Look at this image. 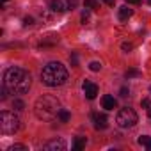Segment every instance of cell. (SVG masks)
Segmentation results:
<instances>
[{"mask_svg":"<svg viewBox=\"0 0 151 151\" xmlns=\"http://www.w3.org/2000/svg\"><path fill=\"white\" fill-rule=\"evenodd\" d=\"M4 86L11 94H25L32 86V77L23 68L13 66V68H7L4 73Z\"/></svg>","mask_w":151,"mask_h":151,"instance_id":"6da1fadb","label":"cell"},{"mask_svg":"<svg viewBox=\"0 0 151 151\" xmlns=\"http://www.w3.org/2000/svg\"><path fill=\"white\" fill-rule=\"evenodd\" d=\"M59 110H60V101L52 94H43L34 103V114L37 119H43V121L55 119L59 116Z\"/></svg>","mask_w":151,"mask_h":151,"instance_id":"7a4b0ae2","label":"cell"},{"mask_svg":"<svg viewBox=\"0 0 151 151\" xmlns=\"http://www.w3.org/2000/svg\"><path fill=\"white\" fill-rule=\"evenodd\" d=\"M68 80V69L62 62H48L41 71V82L48 87H59Z\"/></svg>","mask_w":151,"mask_h":151,"instance_id":"3957f363","label":"cell"},{"mask_svg":"<svg viewBox=\"0 0 151 151\" xmlns=\"http://www.w3.org/2000/svg\"><path fill=\"white\" fill-rule=\"evenodd\" d=\"M20 130V119L14 112H9V110H2L0 114V132L6 133V135H11V133H16Z\"/></svg>","mask_w":151,"mask_h":151,"instance_id":"277c9868","label":"cell"},{"mask_svg":"<svg viewBox=\"0 0 151 151\" xmlns=\"http://www.w3.org/2000/svg\"><path fill=\"white\" fill-rule=\"evenodd\" d=\"M116 121H117V124H119L121 128H132V126H135V124H137L139 116H137V112H135L133 109L124 107V109H121V110L117 112Z\"/></svg>","mask_w":151,"mask_h":151,"instance_id":"5b68a950","label":"cell"},{"mask_svg":"<svg viewBox=\"0 0 151 151\" xmlns=\"http://www.w3.org/2000/svg\"><path fill=\"white\" fill-rule=\"evenodd\" d=\"M43 149H46V151H64L66 149V142L62 139H53V140L46 142L43 146Z\"/></svg>","mask_w":151,"mask_h":151,"instance_id":"8992f818","label":"cell"},{"mask_svg":"<svg viewBox=\"0 0 151 151\" xmlns=\"http://www.w3.org/2000/svg\"><path fill=\"white\" fill-rule=\"evenodd\" d=\"M91 117H93V121H94V128L96 130H105L107 128V116L105 114H96V112H93L91 114Z\"/></svg>","mask_w":151,"mask_h":151,"instance_id":"52a82bcc","label":"cell"},{"mask_svg":"<svg viewBox=\"0 0 151 151\" xmlns=\"http://www.w3.org/2000/svg\"><path fill=\"white\" fill-rule=\"evenodd\" d=\"M84 93H86V96L89 100H94L98 96V86L93 84V82H89V80H86L84 82Z\"/></svg>","mask_w":151,"mask_h":151,"instance_id":"ba28073f","label":"cell"},{"mask_svg":"<svg viewBox=\"0 0 151 151\" xmlns=\"http://www.w3.org/2000/svg\"><path fill=\"white\" fill-rule=\"evenodd\" d=\"M101 107H103L105 110H114V109L117 107V101H116V98H114V96L105 94V96L101 98Z\"/></svg>","mask_w":151,"mask_h":151,"instance_id":"9c48e42d","label":"cell"},{"mask_svg":"<svg viewBox=\"0 0 151 151\" xmlns=\"http://www.w3.org/2000/svg\"><path fill=\"white\" fill-rule=\"evenodd\" d=\"M50 9H52L53 13H62V11H66L62 0H50Z\"/></svg>","mask_w":151,"mask_h":151,"instance_id":"30bf717a","label":"cell"},{"mask_svg":"<svg viewBox=\"0 0 151 151\" xmlns=\"http://www.w3.org/2000/svg\"><path fill=\"white\" fill-rule=\"evenodd\" d=\"M132 14H133V11H132L130 7H126V6H123V7L119 9V20H121V22H126Z\"/></svg>","mask_w":151,"mask_h":151,"instance_id":"8fae6325","label":"cell"},{"mask_svg":"<svg viewBox=\"0 0 151 151\" xmlns=\"http://www.w3.org/2000/svg\"><path fill=\"white\" fill-rule=\"evenodd\" d=\"M82 147H86V137H77V139H75V144H73V149L80 151Z\"/></svg>","mask_w":151,"mask_h":151,"instance_id":"7c38bea8","label":"cell"},{"mask_svg":"<svg viewBox=\"0 0 151 151\" xmlns=\"http://www.w3.org/2000/svg\"><path fill=\"white\" fill-rule=\"evenodd\" d=\"M139 144H140V146H146V147L151 151V137H147V135L139 137Z\"/></svg>","mask_w":151,"mask_h":151,"instance_id":"4fadbf2b","label":"cell"},{"mask_svg":"<svg viewBox=\"0 0 151 151\" xmlns=\"http://www.w3.org/2000/svg\"><path fill=\"white\" fill-rule=\"evenodd\" d=\"M57 117H59V119H60L62 123H68V121H69V117H71V114H69L68 110L60 109V110H59V116H57Z\"/></svg>","mask_w":151,"mask_h":151,"instance_id":"5bb4252c","label":"cell"},{"mask_svg":"<svg viewBox=\"0 0 151 151\" xmlns=\"http://www.w3.org/2000/svg\"><path fill=\"white\" fill-rule=\"evenodd\" d=\"M84 6L89 9H100V2H96V0H84Z\"/></svg>","mask_w":151,"mask_h":151,"instance_id":"9a60e30c","label":"cell"},{"mask_svg":"<svg viewBox=\"0 0 151 151\" xmlns=\"http://www.w3.org/2000/svg\"><path fill=\"white\" fill-rule=\"evenodd\" d=\"M89 69H91V71H94V73H96V71H100V69H101V64H100V62H98V60H93V62H91V64H89Z\"/></svg>","mask_w":151,"mask_h":151,"instance_id":"2e32d148","label":"cell"},{"mask_svg":"<svg viewBox=\"0 0 151 151\" xmlns=\"http://www.w3.org/2000/svg\"><path fill=\"white\" fill-rule=\"evenodd\" d=\"M13 107H14V110H23L25 109V103L22 100H14L13 101Z\"/></svg>","mask_w":151,"mask_h":151,"instance_id":"e0dca14e","label":"cell"},{"mask_svg":"<svg viewBox=\"0 0 151 151\" xmlns=\"http://www.w3.org/2000/svg\"><path fill=\"white\" fill-rule=\"evenodd\" d=\"M132 77H140V71L139 69H128L126 71V78H132Z\"/></svg>","mask_w":151,"mask_h":151,"instance_id":"ac0fdd59","label":"cell"},{"mask_svg":"<svg viewBox=\"0 0 151 151\" xmlns=\"http://www.w3.org/2000/svg\"><path fill=\"white\" fill-rule=\"evenodd\" d=\"M14 149H22V151H27L29 147H27L25 144H14V146H11V147H7V151H14Z\"/></svg>","mask_w":151,"mask_h":151,"instance_id":"d6986e66","label":"cell"},{"mask_svg":"<svg viewBox=\"0 0 151 151\" xmlns=\"http://www.w3.org/2000/svg\"><path fill=\"white\" fill-rule=\"evenodd\" d=\"M68 2V9H77L78 6V0H66Z\"/></svg>","mask_w":151,"mask_h":151,"instance_id":"ffe728a7","label":"cell"},{"mask_svg":"<svg viewBox=\"0 0 151 151\" xmlns=\"http://www.w3.org/2000/svg\"><path fill=\"white\" fill-rule=\"evenodd\" d=\"M140 107H142V109H149V107H151V101H149V98H144V100L140 101Z\"/></svg>","mask_w":151,"mask_h":151,"instance_id":"44dd1931","label":"cell"},{"mask_svg":"<svg viewBox=\"0 0 151 151\" xmlns=\"http://www.w3.org/2000/svg\"><path fill=\"white\" fill-rule=\"evenodd\" d=\"M82 22H84V23L89 22V9H86V11L82 13Z\"/></svg>","mask_w":151,"mask_h":151,"instance_id":"7402d4cb","label":"cell"},{"mask_svg":"<svg viewBox=\"0 0 151 151\" xmlns=\"http://www.w3.org/2000/svg\"><path fill=\"white\" fill-rule=\"evenodd\" d=\"M119 94L124 98V96H128L130 94V91H128V87H121V91H119Z\"/></svg>","mask_w":151,"mask_h":151,"instance_id":"603a6c76","label":"cell"},{"mask_svg":"<svg viewBox=\"0 0 151 151\" xmlns=\"http://www.w3.org/2000/svg\"><path fill=\"white\" fill-rule=\"evenodd\" d=\"M133 48V45H130V43H123V50H126V52H130Z\"/></svg>","mask_w":151,"mask_h":151,"instance_id":"cb8c5ba5","label":"cell"},{"mask_svg":"<svg viewBox=\"0 0 151 151\" xmlns=\"http://www.w3.org/2000/svg\"><path fill=\"white\" fill-rule=\"evenodd\" d=\"M69 60H71V64H73V66H77V62H78L77 55H71V57H69Z\"/></svg>","mask_w":151,"mask_h":151,"instance_id":"d4e9b609","label":"cell"},{"mask_svg":"<svg viewBox=\"0 0 151 151\" xmlns=\"http://www.w3.org/2000/svg\"><path fill=\"white\" fill-rule=\"evenodd\" d=\"M128 4H132V6H139L140 4V0H126Z\"/></svg>","mask_w":151,"mask_h":151,"instance_id":"484cf974","label":"cell"},{"mask_svg":"<svg viewBox=\"0 0 151 151\" xmlns=\"http://www.w3.org/2000/svg\"><path fill=\"white\" fill-rule=\"evenodd\" d=\"M23 22H25V25H32V22H34V20H32L30 16H27V18H25Z\"/></svg>","mask_w":151,"mask_h":151,"instance_id":"4316f807","label":"cell"},{"mask_svg":"<svg viewBox=\"0 0 151 151\" xmlns=\"http://www.w3.org/2000/svg\"><path fill=\"white\" fill-rule=\"evenodd\" d=\"M101 2H105L107 6H114V0H101Z\"/></svg>","mask_w":151,"mask_h":151,"instance_id":"83f0119b","label":"cell"},{"mask_svg":"<svg viewBox=\"0 0 151 151\" xmlns=\"http://www.w3.org/2000/svg\"><path fill=\"white\" fill-rule=\"evenodd\" d=\"M147 116H149V117H151V107H149V109H147Z\"/></svg>","mask_w":151,"mask_h":151,"instance_id":"f1b7e54d","label":"cell"},{"mask_svg":"<svg viewBox=\"0 0 151 151\" xmlns=\"http://www.w3.org/2000/svg\"><path fill=\"white\" fill-rule=\"evenodd\" d=\"M147 4H149V6H151V0H147Z\"/></svg>","mask_w":151,"mask_h":151,"instance_id":"f546056e","label":"cell"},{"mask_svg":"<svg viewBox=\"0 0 151 151\" xmlns=\"http://www.w3.org/2000/svg\"><path fill=\"white\" fill-rule=\"evenodd\" d=\"M2 2H7V0H2Z\"/></svg>","mask_w":151,"mask_h":151,"instance_id":"4dcf8cb0","label":"cell"},{"mask_svg":"<svg viewBox=\"0 0 151 151\" xmlns=\"http://www.w3.org/2000/svg\"><path fill=\"white\" fill-rule=\"evenodd\" d=\"M149 91H151V87H149Z\"/></svg>","mask_w":151,"mask_h":151,"instance_id":"1f68e13d","label":"cell"}]
</instances>
